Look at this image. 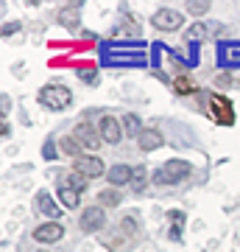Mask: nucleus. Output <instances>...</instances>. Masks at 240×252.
Segmentation results:
<instances>
[{
	"label": "nucleus",
	"mask_w": 240,
	"mask_h": 252,
	"mask_svg": "<svg viewBox=\"0 0 240 252\" xmlns=\"http://www.w3.org/2000/svg\"><path fill=\"white\" fill-rule=\"evenodd\" d=\"M59 202H64L67 210H76L79 207V190H73L70 185H62L59 188Z\"/></svg>",
	"instance_id": "nucleus-14"
},
{
	"label": "nucleus",
	"mask_w": 240,
	"mask_h": 252,
	"mask_svg": "<svg viewBox=\"0 0 240 252\" xmlns=\"http://www.w3.org/2000/svg\"><path fill=\"white\" fill-rule=\"evenodd\" d=\"M45 157H48V160H53V143L45 146Z\"/></svg>",
	"instance_id": "nucleus-27"
},
{
	"label": "nucleus",
	"mask_w": 240,
	"mask_h": 252,
	"mask_svg": "<svg viewBox=\"0 0 240 252\" xmlns=\"http://www.w3.org/2000/svg\"><path fill=\"white\" fill-rule=\"evenodd\" d=\"M137 143H140L142 152H157V149L165 143V137H162L160 129H145V132L140 135V140H137Z\"/></svg>",
	"instance_id": "nucleus-11"
},
{
	"label": "nucleus",
	"mask_w": 240,
	"mask_h": 252,
	"mask_svg": "<svg viewBox=\"0 0 240 252\" xmlns=\"http://www.w3.org/2000/svg\"><path fill=\"white\" fill-rule=\"evenodd\" d=\"M64 185H70L73 190H79V193H81V190L87 188V177H84V174H79V171H73L70 177H67V182H64Z\"/></svg>",
	"instance_id": "nucleus-18"
},
{
	"label": "nucleus",
	"mask_w": 240,
	"mask_h": 252,
	"mask_svg": "<svg viewBox=\"0 0 240 252\" xmlns=\"http://www.w3.org/2000/svg\"><path fill=\"white\" fill-rule=\"evenodd\" d=\"M132 177H134V168L126 165V162H117L107 171V180L112 188H120V185H132Z\"/></svg>",
	"instance_id": "nucleus-7"
},
{
	"label": "nucleus",
	"mask_w": 240,
	"mask_h": 252,
	"mask_svg": "<svg viewBox=\"0 0 240 252\" xmlns=\"http://www.w3.org/2000/svg\"><path fill=\"white\" fill-rule=\"evenodd\" d=\"M39 101H42L45 109L62 112V109H67L73 104V93L64 84H45L42 90H39Z\"/></svg>",
	"instance_id": "nucleus-1"
},
{
	"label": "nucleus",
	"mask_w": 240,
	"mask_h": 252,
	"mask_svg": "<svg viewBox=\"0 0 240 252\" xmlns=\"http://www.w3.org/2000/svg\"><path fill=\"white\" fill-rule=\"evenodd\" d=\"M64 235V227L59 221H51V224H42L34 230V241L36 244H56Z\"/></svg>",
	"instance_id": "nucleus-8"
},
{
	"label": "nucleus",
	"mask_w": 240,
	"mask_h": 252,
	"mask_svg": "<svg viewBox=\"0 0 240 252\" xmlns=\"http://www.w3.org/2000/svg\"><path fill=\"white\" fill-rule=\"evenodd\" d=\"M79 224H81L84 233H98V230H104V224H107V210H104L101 205L87 207V210L81 213Z\"/></svg>",
	"instance_id": "nucleus-2"
},
{
	"label": "nucleus",
	"mask_w": 240,
	"mask_h": 252,
	"mask_svg": "<svg viewBox=\"0 0 240 252\" xmlns=\"http://www.w3.org/2000/svg\"><path fill=\"white\" fill-rule=\"evenodd\" d=\"M73 171L84 174V177H101V174H107L109 168L104 165L101 157H89V154H81L79 160L73 162Z\"/></svg>",
	"instance_id": "nucleus-4"
},
{
	"label": "nucleus",
	"mask_w": 240,
	"mask_h": 252,
	"mask_svg": "<svg viewBox=\"0 0 240 252\" xmlns=\"http://www.w3.org/2000/svg\"><path fill=\"white\" fill-rule=\"evenodd\" d=\"M145 185H148L145 165H137V168H134V177H132V185H129V188H132L134 193H142V190H145Z\"/></svg>",
	"instance_id": "nucleus-15"
},
{
	"label": "nucleus",
	"mask_w": 240,
	"mask_h": 252,
	"mask_svg": "<svg viewBox=\"0 0 240 252\" xmlns=\"http://www.w3.org/2000/svg\"><path fill=\"white\" fill-rule=\"evenodd\" d=\"M73 137H76L84 149H98L101 140H104L98 129H95V126H89V124H79V126H76V132H73Z\"/></svg>",
	"instance_id": "nucleus-6"
},
{
	"label": "nucleus",
	"mask_w": 240,
	"mask_h": 252,
	"mask_svg": "<svg viewBox=\"0 0 240 252\" xmlns=\"http://www.w3.org/2000/svg\"><path fill=\"white\" fill-rule=\"evenodd\" d=\"M0 132H3V137H11V129H9V121H3V126H0Z\"/></svg>",
	"instance_id": "nucleus-26"
},
{
	"label": "nucleus",
	"mask_w": 240,
	"mask_h": 252,
	"mask_svg": "<svg viewBox=\"0 0 240 252\" xmlns=\"http://www.w3.org/2000/svg\"><path fill=\"white\" fill-rule=\"evenodd\" d=\"M187 11L196 14V17H201V14L210 11V3H207V0H187Z\"/></svg>",
	"instance_id": "nucleus-19"
},
{
	"label": "nucleus",
	"mask_w": 240,
	"mask_h": 252,
	"mask_svg": "<svg viewBox=\"0 0 240 252\" xmlns=\"http://www.w3.org/2000/svg\"><path fill=\"white\" fill-rule=\"evenodd\" d=\"M207 34H210V26H207V23H193L190 31L185 34V39H187V42H201Z\"/></svg>",
	"instance_id": "nucleus-16"
},
{
	"label": "nucleus",
	"mask_w": 240,
	"mask_h": 252,
	"mask_svg": "<svg viewBox=\"0 0 240 252\" xmlns=\"http://www.w3.org/2000/svg\"><path fill=\"white\" fill-rule=\"evenodd\" d=\"M98 132H101V137L107 140V143H120V137H123V124L117 121V118H112V115H107V118H101V126H98Z\"/></svg>",
	"instance_id": "nucleus-5"
},
{
	"label": "nucleus",
	"mask_w": 240,
	"mask_h": 252,
	"mask_svg": "<svg viewBox=\"0 0 240 252\" xmlns=\"http://www.w3.org/2000/svg\"><path fill=\"white\" fill-rule=\"evenodd\" d=\"M36 207H39L48 219H53V221H59V216H62L59 205H56L53 199H51V193H45V190H39V193H36Z\"/></svg>",
	"instance_id": "nucleus-10"
},
{
	"label": "nucleus",
	"mask_w": 240,
	"mask_h": 252,
	"mask_svg": "<svg viewBox=\"0 0 240 252\" xmlns=\"http://www.w3.org/2000/svg\"><path fill=\"white\" fill-rule=\"evenodd\" d=\"M39 252H42V250H39Z\"/></svg>",
	"instance_id": "nucleus-28"
},
{
	"label": "nucleus",
	"mask_w": 240,
	"mask_h": 252,
	"mask_svg": "<svg viewBox=\"0 0 240 252\" xmlns=\"http://www.w3.org/2000/svg\"><path fill=\"white\" fill-rule=\"evenodd\" d=\"M162 168H165V174L170 177V185H176V182L187 180V177H190V171H193L187 160H168Z\"/></svg>",
	"instance_id": "nucleus-9"
},
{
	"label": "nucleus",
	"mask_w": 240,
	"mask_h": 252,
	"mask_svg": "<svg viewBox=\"0 0 240 252\" xmlns=\"http://www.w3.org/2000/svg\"><path fill=\"white\" fill-rule=\"evenodd\" d=\"M62 149H64V152H67V154H73L76 160H79V157H81V154H79L81 143H79V140H76V137H64V140H62Z\"/></svg>",
	"instance_id": "nucleus-20"
},
{
	"label": "nucleus",
	"mask_w": 240,
	"mask_h": 252,
	"mask_svg": "<svg viewBox=\"0 0 240 252\" xmlns=\"http://www.w3.org/2000/svg\"><path fill=\"white\" fill-rule=\"evenodd\" d=\"M226 62L240 64V42H235V45H229V48H226Z\"/></svg>",
	"instance_id": "nucleus-22"
},
{
	"label": "nucleus",
	"mask_w": 240,
	"mask_h": 252,
	"mask_svg": "<svg viewBox=\"0 0 240 252\" xmlns=\"http://www.w3.org/2000/svg\"><path fill=\"white\" fill-rule=\"evenodd\" d=\"M0 104H3V121H6V115H9V109H11V98L3 93V98H0Z\"/></svg>",
	"instance_id": "nucleus-25"
},
{
	"label": "nucleus",
	"mask_w": 240,
	"mask_h": 252,
	"mask_svg": "<svg viewBox=\"0 0 240 252\" xmlns=\"http://www.w3.org/2000/svg\"><path fill=\"white\" fill-rule=\"evenodd\" d=\"M151 23H154V28H160V31H179V28H182V11L160 9V11H154Z\"/></svg>",
	"instance_id": "nucleus-3"
},
{
	"label": "nucleus",
	"mask_w": 240,
	"mask_h": 252,
	"mask_svg": "<svg viewBox=\"0 0 240 252\" xmlns=\"http://www.w3.org/2000/svg\"><path fill=\"white\" fill-rule=\"evenodd\" d=\"M154 182H157V185H170V177L165 174V168H157V171H154Z\"/></svg>",
	"instance_id": "nucleus-23"
},
{
	"label": "nucleus",
	"mask_w": 240,
	"mask_h": 252,
	"mask_svg": "<svg viewBox=\"0 0 240 252\" xmlns=\"http://www.w3.org/2000/svg\"><path fill=\"white\" fill-rule=\"evenodd\" d=\"M17 31H20V23H14V20L3 26V36H9V34H17Z\"/></svg>",
	"instance_id": "nucleus-24"
},
{
	"label": "nucleus",
	"mask_w": 240,
	"mask_h": 252,
	"mask_svg": "<svg viewBox=\"0 0 240 252\" xmlns=\"http://www.w3.org/2000/svg\"><path fill=\"white\" fill-rule=\"evenodd\" d=\"M79 79L87 81V84H92V81H98V70H95V67H81V70H79Z\"/></svg>",
	"instance_id": "nucleus-21"
},
{
	"label": "nucleus",
	"mask_w": 240,
	"mask_h": 252,
	"mask_svg": "<svg viewBox=\"0 0 240 252\" xmlns=\"http://www.w3.org/2000/svg\"><path fill=\"white\" fill-rule=\"evenodd\" d=\"M142 132H145V129H142V121L134 115V112L123 115V135H126V137H137V140H140Z\"/></svg>",
	"instance_id": "nucleus-12"
},
{
	"label": "nucleus",
	"mask_w": 240,
	"mask_h": 252,
	"mask_svg": "<svg viewBox=\"0 0 240 252\" xmlns=\"http://www.w3.org/2000/svg\"><path fill=\"white\" fill-rule=\"evenodd\" d=\"M79 9H81V3H73V6H67V9L59 11V23L67 28H73L76 23H79Z\"/></svg>",
	"instance_id": "nucleus-13"
},
{
	"label": "nucleus",
	"mask_w": 240,
	"mask_h": 252,
	"mask_svg": "<svg viewBox=\"0 0 240 252\" xmlns=\"http://www.w3.org/2000/svg\"><path fill=\"white\" fill-rule=\"evenodd\" d=\"M98 202H101V207H117L123 199H120V193L115 188H109V190H101L98 193Z\"/></svg>",
	"instance_id": "nucleus-17"
}]
</instances>
